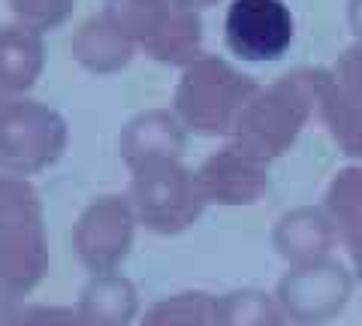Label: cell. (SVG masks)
I'll return each mask as SVG.
<instances>
[{"label": "cell", "mask_w": 362, "mask_h": 326, "mask_svg": "<svg viewBox=\"0 0 362 326\" xmlns=\"http://www.w3.org/2000/svg\"><path fill=\"white\" fill-rule=\"evenodd\" d=\"M136 308L133 287L118 275H94V281L82 290L78 314L85 326H124Z\"/></svg>", "instance_id": "obj_4"}, {"label": "cell", "mask_w": 362, "mask_h": 326, "mask_svg": "<svg viewBox=\"0 0 362 326\" xmlns=\"http://www.w3.org/2000/svg\"><path fill=\"white\" fill-rule=\"evenodd\" d=\"M226 42L245 61H275L293 42V16L284 0H233Z\"/></svg>", "instance_id": "obj_2"}, {"label": "cell", "mask_w": 362, "mask_h": 326, "mask_svg": "<svg viewBox=\"0 0 362 326\" xmlns=\"http://www.w3.org/2000/svg\"><path fill=\"white\" fill-rule=\"evenodd\" d=\"M130 215L115 199L94 202L76 223V251L94 275L112 272L127 254L130 245Z\"/></svg>", "instance_id": "obj_3"}, {"label": "cell", "mask_w": 362, "mask_h": 326, "mask_svg": "<svg viewBox=\"0 0 362 326\" xmlns=\"http://www.w3.org/2000/svg\"><path fill=\"white\" fill-rule=\"evenodd\" d=\"M49 266L42 218L33 190L0 185V320L18 311V299Z\"/></svg>", "instance_id": "obj_1"}, {"label": "cell", "mask_w": 362, "mask_h": 326, "mask_svg": "<svg viewBox=\"0 0 362 326\" xmlns=\"http://www.w3.org/2000/svg\"><path fill=\"white\" fill-rule=\"evenodd\" d=\"M0 326H85L78 308H61V305H33L18 308L9 318L0 320Z\"/></svg>", "instance_id": "obj_5"}]
</instances>
